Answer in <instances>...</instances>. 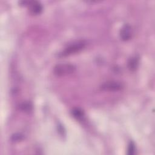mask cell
Segmentation results:
<instances>
[{
    "mask_svg": "<svg viewBox=\"0 0 155 155\" xmlns=\"http://www.w3.org/2000/svg\"><path fill=\"white\" fill-rule=\"evenodd\" d=\"M21 107L24 110L27 111V110H30V108H31V106L29 105L28 104H23Z\"/></svg>",
    "mask_w": 155,
    "mask_h": 155,
    "instance_id": "obj_9",
    "label": "cell"
},
{
    "mask_svg": "<svg viewBox=\"0 0 155 155\" xmlns=\"http://www.w3.org/2000/svg\"><path fill=\"white\" fill-rule=\"evenodd\" d=\"M138 64V59L136 58H132L128 62V67L131 70H134Z\"/></svg>",
    "mask_w": 155,
    "mask_h": 155,
    "instance_id": "obj_6",
    "label": "cell"
},
{
    "mask_svg": "<svg viewBox=\"0 0 155 155\" xmlns=\"http://www.w3.org/2000/svg\"><path fill=\"white\" fill-rule=\"evenodd\" d=\"M122 85L120 83L116 81L107 82L103 84L101 86V88L104 90L108 91H117L122 88Z\"/></svg>",
    "mask_w": 155,
    "mask_h": 155,
    "instance_id": "obj_3",
    "label": "cell"
},
{
    "mask_svg": "<svg viewBox=\"0 0 155 155\" xmlns=\"http://www.w3.org/2000/svg\"><path fill=\"white\" fill-rule=\"evenodd\" d=\"M76 67L70 64H60L56 65L54 68V73L58 76H64L73 73Z\"/></svg>",
    "mask_w": 155,
    "mask_h": 155,
    "instance_id": "obj_1",
    "label": "cell"
},
{
    "mask_svg": "<svg viewBox=\"0 0 155 155\" xmlns=\"http://www.w3.org/2000/svg\"><path fill=\"white\" fill-rule=\"evenodd\" d=\"M30 11L34 15H38L41 13L42 11V6L41 5L36 1H33L30 2Z\"/></svg>",
    "mask_w": 155,
    "mask_h": 155,
    "instance_id": "obj_5",
    "label": "cell"
},
{
    "mask_svg": "<svg viewBox=\"0 0 155 155\" xmlns=\"http://www.w3.org/2000/svg\"><path fill=\"white\" fill-rule=\"evenodd\" d=\"M131 35H132V30L131 27L128 24L125 25L121 28L120 32V36L122 40L124 41L129 40L131 37Z\"/></svg>",
    "mask_w": 155,
    "mask_h": 155,
    "instance_id": "obj_4",
    "label": "cell"
},
{
    "mask_svg": "<svg viewBox=\"0 0 155 155\" xmlns=\"http://www.w3.org/2000/svg\"><path fill=\"white\" fill-rule=\"evenodd\" d=\"M135 146L133 142H130L128 148V154H133L135 152Z\"/></svg>",
    "mask_w": 155,
    "mask_h": 155,
    "instance_id": "obj_8",
    "label": "cell"
},
{
    "mask_svg": "<svg viewBox=\"0 0 155 155\" xmlns=\"http://www.w3.org/2000/svg\"><path fill=\"white\" fill-rule=\"evenodd\" d=\"M72 114H73L74 117H76L78 119H81V118H82L83 114H84L83 112L81 110H80L79 109H78V108L74 110L73 111V112H72Z\"/></svg>",
    "mask_w": 155,
    "mask_h": 155,
    "instance_id": "obj_7",
    "label": "cell"
},
{
    "mask_svg": "<svg viewBox=\"0 0 155 155\" xmlns=\"http://www.w3.org/2000/svg\"><path fill=\"white\" fill-rule=\"evenodd\" d=\"M85 46V42L84 41H77L75 42H73L71 45H68V47H67L62 53H61V56H68L73 53H75L76 52L79 51L82 49H83Z\"/></svg>",
    "mask_w": 155,
    "mask_h": 155,
    "instance_id": "obj_2",
    "label": "cell"
}]
</instances>
